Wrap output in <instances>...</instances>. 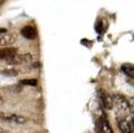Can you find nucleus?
Wrapping results in <instances>:
<instances>
[{"label":"nucleus","mask_w":134,"mask_h":133,"mask_svg":"<svg viewBox=\"0 0 134 133\" xmlns=\"http://www.w3.org/2000/svg\"><path fill=\"white\" fill-rule=\"evenodd\" d=\"M1 74L5 76H18V70H16L14 68H6L1 70Z\"/></svg>","instance_id":"11"},{"label":"nucleus","mask_w":134,"mask_h":133,"mask_svg":"<svg viewBox=\"0 0 134 133\" xmlns=\"http://www.w3.org/2000/svg\"><path fill=\"white\" fill-rule=\"evenodd\" d=\"M5 32H7V30H6L5 28H0V35H1V34H5Z\"/></svg>","instance_id":"14"},{"label":"nucleus","mask_w":134,"mask_h":133,"mask_svg":"<svg viewBox=\"0 0 134 133\" xmlns=\"http://www.w3.org/2000/svg\"><path fill=\"white\" fill-rule=\"evenodd\" d=\"M113 104H115L117 111L121 114H127L130 113V111L132 112V107L130 106V103L126 101V98L120 94H116L113 96Z\"/></svg>","instance_id":"1"},{"label":"nucleus","mask_w":134,"mask_h":133,"mask_svg":"<svg viewBox=\"0 0 134 133\" xmlns=\"http://www.w3.org/2000/svg\"><path fill=\"white\" fill-rule=\"evenodd\" d=\"M21 85H29V86H37L38 84V81L32 78V80H21L19 82Z\"/></svg>","instance_id":"12"},{"label":"nucleus","mask_w":134,"mask_h":133,"mask_svg":"<svg viewBox=\"0 0 134 133\" xmlns=\"http://www.w3.org/2000/svg\"><path fill=\"white\" fill-rule=\"evenodd\" d=\"M105 28L106 27L103 26V20H99V21L96 24V26H95V29H96V31H97L98 34H102V32L105 31Z\"/></svg>","instance_id":"13"},{"label":"nucleus","mask_w":134,"mask_h":133,"mask_svg":"<svg viewBox=\"0 0 134 133\" xmlns=\"http://www.w3.org/2000/svg\"><path fill=\"white\" fill-rule=\"evenodd\" d=\"M98 96L100 98V102H102L103 106L105 107L106 110H112L113 107V96L111 94H108L106 91L104 90H98Z\"/></svg>","instance_id":"4"},{"label":"nucleus","mask_w":134,"mask_h":133,"mask_svg":"<svg viewBox=\"0 0 134 133\" xmlns=\"http://www.w3.org/2000/svg\"><path fill=\"white\" fill-rule=\"evenodd\" d=\"M9 64H28L32 62V55L31 54H16L14 57L9 58L7 60Z\"/></svg>","instance_id":"3"},{"label":"nucleus","mask_w":134,"mask_h":133,"mask_svg":"<svg viewBox=\"0 0 134 133\" xmlns=\"http://www.w3.org/2000/svg\"><path fill=\"white\" fill-rule=\"evenodd\" d=\"M0 121L5 122H11L17 124H24L27 122V119L25 116L14 114V113H0Z\"/></svg>","instance_id":"2"},{"label":"nucleus","mask_w":134,"mask_h":133,"mask_svg":"<svg viewBox=\"0 0 134 133\" xmlns=\"http://www.w3.org/2000/svg\"><path fill=\"white\" fill-rule=\"evenodd\" d=\"M97 129L100 131V133H114L110 123H108V121L105 118H102L97 122Z\"/></svg>","instance_id":"9"},{"label":"nucleus","mask_w":134,"mask_h":133,"mask_svg":"<svg viewBox=\"0 0 134 133\" xmlns=\"http://www.w3.org/2000/svg\"><path fill=\"white\" fill-rule=\"evenodd\" d=\"M21 35H23L26 39L32 40V39H35L36 37H37V30H36L35 27L30 26V25H28V26H25V27L21 29Z\"/></svg>","instance_id":"8"},{"label":"nucleus","mask_w":134,"mask_h":133,"mask_svg":"<svg viewBox=\"0 0 134 133\" xmlns=\"http://www.w3.org/2000/svg\"><path fill=\"white\" fill-rule=\"evenodd\" d=\"M0 133H9V132H7L5 130H2V129H0Z\"/></svg>","instance_id":"15"},{"label":"nucleus","mask_w":134,"mask_h":133,"mask_svg":"<svg viewBox=\"0 0 134 133\" xmlns=\"http://www.w3.org/2000/svg\"><path fill=\"white\" fill-rule=\"evenodd\" d=\"M121 69H122V72L124 74H126L127 76L133 77V75H134V66L132 64H124V65H122Z\"/></svg>","instance_id":"10"},{"label":"nucleus","mask_w":134,"mask_h":133,"mask_svg":"<svg viewBox=\"0 0 134 133\" xmlns=\"http://www.w3.org/2000/svg\"><path fill=\"white\" fill-rule=\"evenodd\" d=\"M18 49L16 47H5V48H0V59H6L8 60L9 58L14 57Z\"/></svg>","instance_id":"7"},{"label":"nucleus","mask_w":134,"mask_h":133,"mask_svg":"<svg viewBox=\"0 0 134 133\" xmlns=\"http://www.w3.org/2000/svg\"><path fill=\"white\" fill-rule=\"evenodd\" d=\"M17 40V35L12 32H5L0 35V46H9Z\"/></svg>","instance_id":"6"},{"label":"nucleus","mask_w":134,"mask_h":133,"mask_svg":"<svg viewBox=\"0 0 134 133\" xmlns=\"http://www.w3.org/2000/svg\"><path fill=\"white\" fill-rule=\"evenodd\" d=\"M117 124H119V130L122 133H133V122H132V120L120 119Z\"/></svg>","instance_id":"5"}]
</instances>
